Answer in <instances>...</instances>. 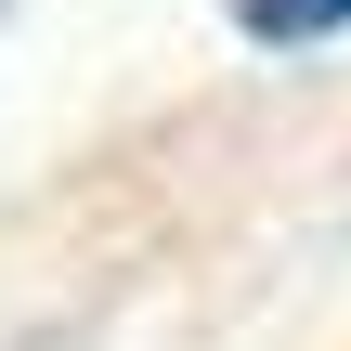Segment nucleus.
Masks as SVG:
<instances>
[{
    "label": "nucleus",
    "instance_id": "obj_1",
    "mask_svg": "<svg viewBox=\"0 0 351 351\" xmlns=\"http://www.w3.org/2000/svg\"><path fill=\"white\" fill-rule=\"evenodd\" d=\"M234 26H247V39H339L351 0H234Z\"/></svg>",
    "mask_w": 351,
    "mask_h": 351
}]
</instances>
